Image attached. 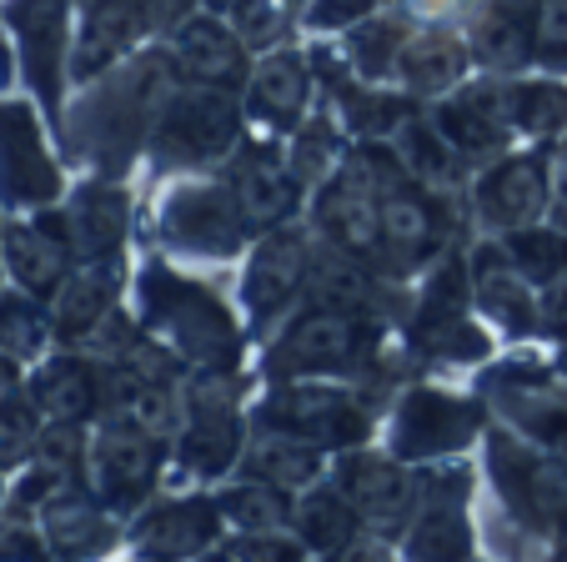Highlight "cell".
Instances as JSON below:
<instances>
[{"label": "cell", "mask_w": 567, "mask_h": 562, "mask_svg": "<svg viewBox=\"0 0 567 562\" xmlns=\"http://www.w3.org/2000/svg\"><path fill=\"white\" fill-rule=\"evenodd\" d=\"M131 307L192 371H257V341L236 302V266H192L141 246Z\"/></svg>", "instance_id": "obj_1"}, {"label": "cell", "mask_w": 567, "mask_h": 562, "mask_svg": "<svg viewBox=\"0 0 567 562\" xmlns=\"http://www.w3.org/2000/svg\"><path fill=\"white\" fill-rule=\"evenodd\" d=\"M176 85V65L166 41H151L131 61L111 65L106 75L75 85L65 101V116L55 126L71 171H96V176H126L136 181L146 166V146L156 116Z\"/></svg>", "instance_id": "obj_2"}, {"label": "cell", "mask_w": 567, "mask_h": 562, "mask_svg": "<svg viewBox=\"0 0 567 562\" xmlns=\"http://www.w3.org/2000/svg\"><path fill=\"white\" fill-rule=\"evenodd\" d=\"M482 467V552L553 558L567 532V457L517 437L493 417L477 447Z\"/></svg>", "instance_id": "obj_3"}, {"label": "cell", "mask_w": 567, "mask_h": 562, "mask_svg": "<svg viewBox=\"0 0 567 562\" xmlns=\"http://www.w3.org/2000/svg\"><path fill=\"white\" fill-rule=\"evenodd\" d=\"M257 236V216L221 166L141 192V246H161L176 262L236 266Z\"/></svg>", "instance_id": "obj_4"}, {"label": "cell", "mask_w": 567, "mask_h": 562, "mask_svg": "<svg viewBox=\"0 0 567 562\" xmlns=\"http://www.w3.org/2000/svg\"><path fill=\"white\" fill-rule=\"evenodd\" d=\"M396 337H402L412 371H432V377H472L482 361L503 351L497 331L477 317V302H472L467 242L437 256L412 282V302Z\"/></svg>", "instance_id": "obj_5"}, {"label": "cell", "mask_w": 567, "mask_h": 562, "mask_svg": "<svg viewBox=\"0 0 567 562\" xmlns=\"http://www.w3.org/2000/svg\"><path fill=\"white\" fill-rule=\"evenodd\" d=\"M377 171V212H382V252L386 272L396 282H417L437 256H447L452 246L472 242V212L467 196H447L422 186L417 176L402 171V161L392 156L386 141H362Z\"/></svg>", "instance_id": "obj_6"}, {"label": "cell", "mask_w": 567, "mask_h": 562, "mask_svg": "<svg viewBox=\"0 0 567 562\" xmlns=\"http://www.w3.org/2000/svg\"><path fill=\"white\" fill-rule=\"evenodd\" d=\"M396 387L382 382H342V377H287L257 382L251 392V427L291 432L317 442L321 452H347L382 437V417Z\"/></svg>", "instance_id": "obj_7"}, {"label": "cell", "mask_w": 567, "mask_h": 562, "mask_svg": "<svg viewBox=\"0 0 567 562\" xmlns=\"http://www.w3.org/2000/svg\"><path fill=\"white\" fill-rule=\"evenodd\" d=\"M487 427H493V407L472 382L417 371L408 382H396L382 417V442L402 462L432 467L447 457H477Z\"/></svg>", "instance_id": "obj_8"}, {"label": "cell", "mask_w": 567, "mask_h": 562, "mask_svg": "<svg viewBox=\"0 0 567 562\" xmlns=\"http://www.w3.org/2000/svg\"><path fill=\"white\" fill-rule=\"evenodd\" d=\"M251 392L257 371H192L182 427L172 437V482L216 488L241 467L251 442Z\"/></svg>", "instance_id": "obj_9"}, {"label": "cell", "mask_w": 567, "mask_h": 562, "mask_svg": "<svg viewBox=\"0 0 567 562\" xmlns=\"http://www.w3.org/2000/svg\"><path fill=\"white\" fill-rule=\"evenodd\" d=\"M247 131H251V121H247V106H241V91L176 81L156 116V131H151L146 166H141V192L161 186V181H176V176L216 171L241 146Z\"/></svg>", "instance_id": "obj_10"}, {"label": "cell", "mask_w": 567, "mask_h": 562, "mask_svg": "<svg viewBox=\"0 0 567 562\" xmlns=\"http://www.w3.org/2000/svg\"><path fill=\"white\" fill-rule=\"evenodd\" d=\"M467 382L487 397V407L503 427L567 457V371L547 341L503 347L493 361H482Z\"/></svg>", "instance_id": "obj_11"}, {"label": "cell", "mask_w": 567, "mask_h": 562, "mask_svg": "<svg viewBox=\"0 0 567 562\" xmlns=\"http://www.w3.org/2000/svg\"><path fill=\"white\" fill-rule=\"evenodd\" d=\"M317 276V232L307 216L277 222L247 246L236 262V302L251 327V341L271 337L297 311V302L311 292Z\"/></svg>", "instance_id": "obj_12"}, {"label": "cell", "mask_w": 567, "mask_h": 562, "mask_svg": "<svg viewBox=\"0 0 567 562\" xmlns=\"http://www.w3.org/2000/svg\"><path fill=\"white\" fill-rule=\"evenodd\" d=\"M482 552V467L477 457H447L422 467L412 528L396 548L408 562H467Z\"/></svg>", "instance_id": "obj_13"}, {"label": "cell", "mask_w": 567, "mask_h": 562, "mask_svg": "<svg viewBox=\"0 0 567 562\" xmlns=\"http://www.w3.org/2000/svg\"><path fill=\"white\" fill-rule=\"evenodd\" d=\"M557 192V141H523L497 161L472 171L467 212L477 236H507L553 216Z\"/></svg>", "instance_id": "obj_14"}, {"label": "cell", "mask_w": 567, "mask_h": 562, "mask_svg": "<svg viewBox=\"0 0 567 562\" xmlns=\"http://www.w3.org/2000/svg\"><path fill=\"white\" fill-rule=\"evenodd\" d=\"M75 171L55 146L51 121L41 116L21 85H0V206L6 212H41L65 196Z\"/></svg>", "instance_id": "obj_15"}, {"label": "cell", "mask_w": 567, "mask_h": 562, "mask_svg": "<svg viewBox=\"0 0 567 562\" xmlns=\"http://www.w3.org/2000/svg\"><path fill=\"white\" fill-rule=\"evenodd\" d=\"M16 51V85L41 106L51 131L61 126L71 101V41L75 0H0Z\"/></svg>", "instance_id": "obj_16"}, {"label": "cell", "mask_w": 567, "mask_h": 562, "mask_svg": "<svg viewBox=\"0 0 567 562\" xmlns=\"http://www.w3.org/2000/svg\"><path fill=\"white\" fill-rule=\"evenodd\" d=\"M307 222H311V232H317V242L327 246V252L347 256V262L367 266V272L392 276L386 272V252H382L377 171H372V156H367L362 141H357V146L347 151L342 166L307 196Z\"/></svg>", "instance_id": "obj_17"}, {"label": "cell", "mask_w": 567, "mask_h": 562, "mask_svg": "<svg viewBox=\"0 0 567 562\" xmlns=\"http://www.w3.org/2000/svg\"><path fill=\"white\" fill-rule=\"evenodd\" d=\"M86 482L106 508L131 518L146 508L166 482H172V437L146 432L126 417H96L91 422V452H86Z\"/></svg>", "instance_id": "obj_18"}, {"label": "cell", "mask_w": 567, "mask_h": 562, "mask_svg": "<svg viewBox=\"0 0 567 562\" xmlns=\"http://www.w3.org/2000/svg\"><path fill=\"white\" fill-rule=\"evenodd\" d=\"M221 538L226 512L216 502V488H196V482H166L146 508L126 518V558L141 562L216 558Z\"/></svg>", "instance_id": "obj_19"}, {"label": "cell", "mask_w": 567, "mask_h": 562, "mask_svg": "<svg viewBox=\"0 0 567 562\" xmlns=\"http://www.w3.org/2000/svg\"><path fill=\"white\" fill-rule=\"evenodd\" d=\"M332 482L352 498V508L362 512L367 532L396 558V548H402V538H408V528H412V512H417L422 467L402 462V457L377 437V442L347 447V452L332 457Z\"/></svg>", "instance_id": "obj_20"}, {"label": "cell", "mask_w": 567, "mask_h": 562, "mask_svg": "<svg viewBox=\"0 0 567 562\" xmlns=\"http://www.w3.org/2000/svg\"><path fill=\"white\" fill-rule=\"evenodd\" d=\"M61 212L81 262H121L141 252V181L75 171Z\"/></svg>", "instance_id": "obj_21"}, {"label": "cell", "mask_w": 567, "mask_h": 562, "mask_svg": "<svg viewBox=\"0 0 567 562\" xmlns=\"http://www.w3.org/2000/svg\"><path fill=\"white\" fill-rule=\"evenodd\" d=\"M467 272H472V302H477V317L497 331L503 347H517V341H547L543 292H537V282H527V272L507 256L503 236H472L467 242Z\"/></svg>", "instance_id": "obj_22"}, {"label": "cell", "mask_w": 567, "mask_h": 562, "mask_svg": "<svg viewBox=\"0 0 567 562\" xmlns=\"http://www.w3.org/2000/svg\"><path fill=\"white\" fill-rule=\"evenodd\" d=\"M161 35H166V25H161V11L151 0H86V6H75L71 91L106 75L111 65L131 61Z\"/></svg>", "instance_id": "obj_23"}, {"label": "cell", "mask_w": 567, "mask_h": 562, "mask_svg": "<svg viewBox=\"0 0 567 562\" xmlns=\"http://www.w3.org/2000/svg\"><path fill=\"white\" fill-rule=\"evenodd\" d=\"M0 266H6V282L25 287L41 302H51L65 287V276L81 266V256H75L61 202L41 206V212H6V226H0Z\"/></svg>", "instance_id": "obj_24"}, {"label": "cell", "mask_w": 567, "mask_h": 562, "mask_svg": "<svg viewBox=\"0 0 567 562\" xmlns=\"http://www.w3.org/2000/svg\"><path fill=\"white\" fill-rule=\"evenodd\" d=\"M241 106H247L251 131H267V136L287 141L321 106V81H317V65H311V45L291 41V45H277V51H261L247 75Z\"/></svg>", "instance_id": "obj_25"}, {"label": "cell", "mask_w": 567, "mask_h": 562, "mask_svg": "<svg viewBox=\"0 0 567 562\" xmlns=\"http://www.w3.org/2000/svg\"><path fill=\"white\" fill-rule=\"evenodd\" d=\"M161 41H166V51H172L176 81L247 91V75H251V65H257V51L241 41V31H236L226 16L196 6V11L182 16Z\"/></svg>", "instance_id": "obj_26"}, {"label": "cell", "mask_w": 567, "mask_h": 562, "mask_svg": "<svg viewBox=\"0 0 567 562\" xmlns=\"http://www.w3.org/2000/svg\"><path fill=\"white\" fill-rule=\"evenodd\" d=\"M221 171L231 176V186L241 192V202L251 206L257 226L277 222H291V216H307V186L297 181L287 161V141L281 136H267V131H247L241 146L221 161Z\"/></svg>", "instance_id": "obj_27"}, {"label": "cell", "mask_w": 567, "mask_h": 562, "mask_svg": "<svg viewBox=\"0 0 567 562\" xmlns=\"http://www.w3.org/2000/svg\"><path fill=\"white\" fill-rule=\"evenodd\" d=\"M25 387L41 402L45 422H96L106 412V361L86 347H51L31 361Z\"/></svg>", "instance_id": "obj_28"}, {"label": "cell", "mask_w": 567, "mask_h": 562, "mask_svg": "<svg viewBox=\"0 0 567 562\" xmlns=\"http://www.w3.org/2000/svg\"><path fill=\"white\" fill-rule=\"evenodd\" d=\"M291 528H297L307 558H332V562L392 558V552L367 532L362 512H357L352 498L332 482V472H327L321 482H311L307 492H297V518H291Z\"/></svg>", "instance_id": "obj_29"}, {"label": "cell", "mask_w": 567, "mask_h": 562, "mask_svg": "<svg viewBox=\"0 0 567 562\" xmlns=\"http://www.w3.org/2000/svg\"><path fill=\"white\" fill-rule=\"evenodd\" d=\"M131 276H136V256L75 266V272L65 276V287L51 297L55 347H86L91 331H96L116 307L131 302Z\"/></svg>", "instance_id": "obj_30"}, {"label": "cell", "mask_w": 567, "mask_h": 562, "mask_svg": "<svg viewBox=\"0 0 567 562\" xmlns=\"http://www.w3.org/2000/svg\"><path fill=\"white\" fill-rule=\"evenodd\" d=\"M35 522H41V532H45L51 558H61V562H96V558L126 552V518H121L116 508H106V502L91 492V482L61 492Z\"/></svg>", "instance_id": "obj_31"}, {"label": "cell", "mask_w": 567, "mask_h": 562, "mask_svg": "<svg viewBox=\"0 0 567 562\" xmlns=\"http://www.w3.org/2000/svg\"><path fill=\"white\" fill-rule=\"evenodd\" d=\"M472 75H477V61H472V45L462 25H412L392 85H402L412 101L432 106V101L462 91Z\"/></svg>", "instance_id": "obj_32"}, {"label": "cell", "mask_w": 567, "mask_h": 562, "mask_svg": "<svg viewBox=\"0 0 567 562\" xmlns=\"http://www.w3.org/2000/svg\"><path fill=\"white\" fill-rule=\"evenodd\" d=\"M427 111L442 126V136H447L472 166H487V161H497L503 151L523 146V136L507 126V116L497 111V101H493V91H487L482 75H472V81L462 85V91H452V96L432 101Z\"/></svg>", "instance_id": "obj_33"}, {"label": "cell", "mask_w": 567, "mask_h": 562, "mask_svg": "<svg viewBox=\"0 0 567 562\" xmlns=\"http://www.w3.org/2000/svg\"><path fill=\"white\" fill-rule=\"evenodd\" d=\"M497 111L523 141H563L567 136V75L523 71V75H482Z\"/></svg>", "instance_id": "obj_34"}, {"label": "cell", "mask_w": 567, "mask_h": 562, "mask_svg": "<svg viewBox=\"0 0 567 562\" xmlns=\"http://www.w3.org/2000/svg\"><path fill=\"white\" fill-rule=\"evenodd\" d=\"M392 156L402 161V171L408 176H417L422 186H432V192H447V196H467V181H472V161L462 156L457 146H452L447 136H442V126L432 121L427 106H417L402 126L392 131Z\"/></svg>", "instance_id": "obj_35"}, {"label": "cell", "mask_w": 567, "mask_h": 562, "mask_svg": "<svg viewBox=\"0 0 567 562\" xmlns=\"http://www.w3.org/2000/svg\"><path fill=\"white\" fill-rule=\"evenodd\" d=\"M533 0H482L467 21V45L477 75H523L533 71Z\"/></svg>", "instance_id": "obj_36"}, {"label": "cell", "mask_w": 567, "mask_h": 562, "mask_svg": "<svg viewBox=\"0 0 567 562\" xmlns=\"http://www.w3.org/2000/svg\"><path fill=\"white\" fill-rule=\"evenodd\" d=\"M247 478H267L277 488L307 492L311 482H321L332 472V452H321L317 442H301L291 432H271V427H251V442L241 452V467Z\"/></svg>", "instance_id": "obj_37"}, {"label": "cell", "mask_w": 567, "mask_h": 562, "mask_svg": "<svg viewBox=\"0 0 567 562\" xmlns=\"http://www.w3.org/2000/svg\"><path fill=\"white\" fill-rule=\"evenodd\" d=\"M412 35V21L396 6H377L367 21H357L347 35H337V51L362 81H396V61Z\"/></svg>", "instance_id": "obj_38"}, {"label": "cell", "mask_w": 567, "mask_h": 562, "mask_svg": "<svg viewBox=\"0 0 567 562\" xmlns=\"http://www.w3.org/2000/svg\"><path fill=\"white\" fill-rule=\"evenodd\" d=\"M352 146H357L352 131L342 126V116H337L327 101H321V106L311 111L297 131H291V136H287V161H291V171H297V181L307 186V196L317 192V186L332 176L337 166H342Z\"/></svg>", "instance_id": "obj_39"}, {"label": "cell", "mask_w": 567, "mask_h": 562, "mask_svg": "<svg viewBox=\"0 0 567 562\" xmlns=\"http://www.w3.org/2000/svg\"><path fill=\"white\" fill-rule=\"evenodd\" d=\"M216 502L226 512V528H236V532L291 528V518H297V492L277 488L267 478H247V472H231L226 482H216Z\"/></svg>", "instance_id": "obj_40"}, {"label": "cell", "mask_w": 567, "mask_h": 562, "mask_svg": "<svg viewBox=\"0 0 567 562\" xmlns=\"http://www.w3.org/2000/svg\"><path fill=\"white\" fill-rule=\"evenodd\" d=\"M51 347H55L51 302H41L25 287L6 282V287H0V351L31 367V361H41Z\"/></svg>", "instance_id": "obj_41"}, {"label": "cell", "mask_w": 567, "mask_h": 562, "mask_svg": "<svg viewBox=\"0 0 567 562\" xmlns=\"http://www.w3.org/2000/svg\"><path fill=\"white\" fill-rule=\"evenodd\" d=\"M45 432V412L31 397V387H16V392L0 397V472H21L35 457Z\"/></svg>", "instance_id": "obj_42"}, {"label": "cell", "mask_w": 567, "mask_h": 562, "mask_svg": "<svg viewBox=\"0 0 567 562\" xmlns=\"http://www.w3.org/2000/svg\"><path fill=\"white\" fill-rule=\"evenodd\" d=\"M503 246L527 272V282H537V292L567 266V226H557V222H537V226H523V232H507Z\"/></svg>", "instance_id": "obj_43"}, {"label": "cell", "mask_w": 567, "mask_h": 562, "mask_svg": "<svg viewBox=\"0 0 567 562\" xmlns=\"http://www.w3.org/2000/svg\"><path fill=\"white\" fill-rule=\"evenodd\" d=\"M216 558H226V562H301L307 548H301L297 528H247V532L226 528Z\"/></svg>", "instance_id": "obj_44"}, {"label": "cell", "mask_w": 567, "mask_h": 562, "mask_svg": "<svg viewBox=\"0 0 567 562\" xmlns=\"http://www.w3.org/2000/svg\"><path fill=\"white\" fill-rule=\"evenodd\" d=\"M533 71L567 75V0H533Z\"/></svg>", "instance_id": "obj_45"}, {"label": "cell", "mask_w": 567, "mask_h": 562, "mask_svg": "<svg viewBox=\"0 0 567 562\" xmlns=\"http://www.w3.org/2000/svg\"><path fill=\"white\" fill-rule=\"evenodd\" d=\"M377 6H386V0H307L301 6V35L307 41H337L357 21H367Z\"/></svg>", "instance_id": "obj_46"}, {"label": "cell", "mask_w": 567, "mask_h": 562, "mask_svg": "<svg viewBox=\"0 0 567 562\" xmlns=\"http://www.w3.org/2000/svg\"><path fill=\"white\" fill-rule=\"evenodd\" d=\"M0 558H51L41 522L16 508H0Z\"/></svg>", "instance_id": "obj_47"}, {"label": "cell", "mask_w": 567, "mask_h": 562, "mask_svg": "<svg viewBox=\"0 0 567 562\" xmlns=\"http://www.w3.org/2000/svg\"><path fill=\"white\" fill-rule=\"evenodd\" d=\"M386 6H396L412 25H462V31L482 11V0H386Z\"/></svg>", "instance_id": "obj_48"}, {"label": "cell", "mask_w": 567, "mask_h": 562, "mask_svg": "<svg viewBox=\"0 0 567 562\" xmlns=\"http://www.w3.org/2000/svg\"><path fill=\"white\" fill-rule=\"evenodd\" d=\"M0 85H6V91L16 85V51H11V31H6V16H0Z\"/></svg>", "instance_id": "obj_49"}, {"label": "cell", "mask_w": 567, "mask_h": 562, "mask_svg": "<svg viewBox=\"0 0 567 562\" xmlns=\"http://www.w3.org/2000/svg\"><path fill=\"white\" fill-rule=\"evenodd\" d=\"M25 371H31L25 361H16V357H6V351H0V397L16 392V387L25 382Z\"/></svg>", "instance_id": "obj_50"}, {"label": "cell", "mask_w": 567, "mask_h": 562, "mask_svg": "<svg viewBox=\"0 0 567 562\" xmlns=\"http://www.w3.org/2000/svg\"><path fill=\"white\" fill-rule=\"evenodd\" d=\"M151 6H156V11H161V25L172 31V25L182 21V16H192L196 6H202V0H151Z\"/></svg>", "instance_id": "obj_51"}, {"label": "cell", "mask_w": 567, "mask_h": 562, "mask_svg": "<svg viewBox=\"0 0 567 562\" xmlns=\"http://www.w3.org/2000/svg\"><path fill=\"white\" fill-rule=\"evenodd\" d=\"M202 6H206V11H216V16H236L247 0H202Z\"/></svg>", "instance_id": "obj_52"}, {"label": "cell", "mask_w": 567, "mask_h": 562, "mask_svg": "<svg viewBox=\"0 0 567 562\" xmlns=\"http://www.w3.org/2000/svg\"><path fill=\"white\" fill-rule=\"evenodd\" d=\"M0 287H6V266H0Z\"/></svg>", "instance_id": "obj_53"}, {"label": "cell", "mask_w": 567, "mask_h": 562, "mask_svg": "<svg viewBox=\"0 0 567 562\" xmlns=\"http://www.w3.org/2000/svg\"><path fill=\"white\" fill-rule=\"evenodd\" d=\"M75 6H86V0H75Z\"/></svg>", "instance_id": "obj_54"}]
</instances>
